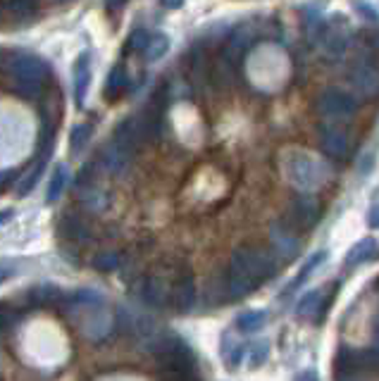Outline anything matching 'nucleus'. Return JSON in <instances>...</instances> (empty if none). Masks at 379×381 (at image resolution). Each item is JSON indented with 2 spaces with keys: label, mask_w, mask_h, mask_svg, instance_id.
<instances>
[{
  "label": "nucleus",
  "mask_w": 379,
  "mask_h": 381,
  "mask_svg": "<svg viewBox=\"0 0 379 381\" xmlns=\"http://www.w3.org/2000/svg\"><path fill=\"white\" fill-rule=\"evenodd\" d=\"M60 234L72 243H89L91 241V229L86 222H81L79 217H62L60 222Z\"/></svg>",
  "instance_id": "nucleus-14"
},
{
  "label": "nucleus",
  "mask_w": 379,
  "mask_h": 381,
  "mask_svg": "<svg viewBox=\"0 0 379 381\" xmlns=\"http://www.w3.org/2000/svg\"><path fill=\"white\" fill-rule=\"evenodd\" d=\"M60 298H62V291L57 288L55 284H38L34 286L29 291V300H31V305H38V307H45V305H55V303H60Z\"/></svg>",
  "instance_id": "nucleus-15"
},
{
  "label": "nucleus",
  "mask_w": 379,
  "mask_h": 381,
  "mask_svg": "<svg viewBox=\"0 0 379 381\" xmlns=\"http://www.w3.org/2000/svg\"><path fill=\"white\" fill-rule=\"evenodd\" d=\"M265 319H267V312H263V310H251V312L241 314L237 322H239V329H241V331H256V329H260V326L265 324Z\"/></svg>",
  "instance_id": "nucleus-20"
},
{
  "label": "nucleus",
  "mask_w": 379,
  "mask_h": 381,
  "mask_svg": "<svg viewBox=\"0 0 379 381\" xmlns=\"http://www.w3.org/2000/svg\"><path fill=\"white\" fill-rule=\"evenodd\" d=\"M319 146H322L327 155L334 157V160H346L351 155L353 143L344 129H324L322 136H319Z\"/></svg>",
  "instance_id": "nucleus-8"
},
{
  "label": "nucleus",
  "mask_w": 379,
  "mask_h": 381,
  "mask_svg": "<svg viewBox=\"0 0 379 381\" xmlns=\"http://www.w3.org/2000/svg\"><path fill=\"white\" fill-rule=\"evenodd\" d=\"M230 267L241 279H246L248 284L256 288L263 279L274 277V272H277V260H274V255L267 251V248L241 246L232 253Z\"/></svg>",
  "instance_id": "nucleus-1"
},
{
  "label": "nucleus",
  "mask_w": 379,
  "mask_h": 381,
  "mask_svg": "<svg viewBox=\"0 0 379 381\" xmlns=\"http://www.w3.org/2000/svg\"><path fill=\"white\" fill-rule=\"evenodd\" d=\"M45 160H48V157H41V160H38L36 165L31 167L29 172H27V176H24V179H22V183H19V186H17V195H19V198H24V195H29L31 190L36 188L38 179H41V174H43Z\"/></svg>",
  "instance_id": "nucleus-18"
},
{
  "label": "nucleus",
  "mask_w": 379,
  "mask_h": 381,
  "mask_svg": "<svg viewBox=\"0 0 379 381\" xmlns=\"http://www.w3.org/2000/svg\"><path fill=\"white\" fill-rule=\"evenodd\" d=\"M79 203L91 212H103V210L108 207V193L106 188H101L98 183H91V186H84L79 188Z\"/></svg>",
  "instance_id": "nucleus-12"
},
{
  "label": "nucleus",
  "mask_w": 379,
  "mask_h": 381,
  "mask_svg": "<svg viewBox=\"0 0 379 381\" xmlns=\"http://www.w3.org/2000/svg\"><path fill=\"white\" fill-rule=\"evenodd\" d=\"M319 295H322L319 291H310V293H308V295H305V298H303V303H300L298 312H300V314H312V310H317V307H319V314H317V317H322V312H324V310H327V307H329V305H324V303H317V300H319Z\"/></svg>",
  "instance_id": "nucleus-25"
},
{
  "label": "nucleus",
  "mask_w": 379,
  "mask_h": 381,
  "mask_svg": "<svg viewBox=\"0 0 379 381\" xmlns=\"http://www.w3.org/2000/svg\"><path fill=\"white\" fill-rule=\"evenodd\" d=\"M89 81H91V57L89 52H81L79 60L74 64V93H77V103H84L89 91Z\"/></svg>",
  "instance_id": "nucleus-13"
},
{
  "label": "nucleus",
  "mask_w": 379,
  "mask_h": 381,
  "mask_svg": "<svg viewBox=\"0 0 379 381\" xmlns=\"http://www.w3.org/2000/svg\"><path fill=\"white\" fill-rule=\"evenodd\" d=\"M129 86V74L124 69V64H117V67L110 72L108 81H106V98L108 101H117Z\"/></svg>",
  "instance_id": "nucleus-16"
},
{
  "label": "nucleus",
  "mask_w": 379,
  "mask_h": 381,
  "mask_svg": "<svg viewBox=\"0 0 379 381\" xmlns=\"http://www.w3.org/2000/svg\"><path fill=\"white\" fill-rule=\"evenodd\" d=\"M267 353H270V346L265 343V341H260V343H253L251 346V353H248V358L253 360L251 367H260L265 363V358H267Z\"/></svg>",
  "instance_id": "nucleus-28"
},
{
  "label": "nucleus",
  "mask_w": 379,
  "mask_h": 381,
  "mask_svg": "<svg viewBox=\"0 0 379 381\" xmlns=\"http://www.w3.org/2000/svg\"><path fill=\"white\" fill-rule=\"evenodd\" d=\"M193 303H196V279L188 269H181L172 281V300H169V305L176 312H186L191 310Z\"/></svg>",
  "instance_id": "nucleus-7"
},
{
  "label": "nucleus",
  "mask_w": 379,
  "mask_h": 381,
  "mask_svg": "<svg viewBox=\"0 0 379 381\" xmlns=\"http://www.w3.org/2000/svg\"><path fill=\"white\" fill-rule=\"evenodd\" d=\"M94 267L101 269V272H113V269L120 267V255L108 251V253H98L94 258Z\"/></svg>",
  "instance_id": "nucleus-24"
},
{
  "label": "nucleus",
  "mask_w": 379,
  "mask_h": 381,
  "mask_svg": "<svg viewBox=\"0 0 379 381\" xmlns=\"http://www.w3.org/2000/svg\"><path fill=\"white\" fill-rule=\"evenodd\" d=\"M351 86L358 91V93L377 98L379 96V67L375 62L363 60L358 62L356 67L351 69Z\"/></svg>",
  "instance_id": "nucleus-6"
},
{
  "label": "nucleus",
  "mask_w": 379,
  "mask_h": 381,
  "mask_svg": "<svg viewBox=\"0 0 379 381\" xmlns=\"http://www.w3.org/2000/svg\"><path fill=\"white\" fill-rule=\"evenodd\" d=\"M10 217H12V212H10V210H5V212H0V224H5V222H8Z\"/></svg>",
  "instance_id": "nucleus-32"
},
{
  "label": "nucleus",
  "mask_w": 379,
  "mask_h": 381,
  "mask_svg": "<svg viewBox=\"0 0 379 381\" xmlns=\"http://www.w3.org/2000/svg\"><path fill=\"white\" fill-rule=\"evenodd\" d=\"M315 108L319 115L324 117H349L356 113L358 103L356 98L351 93H346V91H339V89H327L319 93V98L315 101Z\"/></svg>",
  "instance_id": "nucleus-4"
},
{
  "label": "nucleus",
  "mask_w": 379,
  "mask_h": 381,
  "mask_svg": "<svg viewBox=\"0 0 379 381\" xmlns=\"http://www.w3.org/2000/svg\"><path fill=\"white\" fill-rule=\"evenodd\" d=\"M64 181H67V167L64 165H57L53 176H50V183H48V193H45V200L48 203H55L57 198L62 195V188H64Z\"/></svg>",
  "instance_id": "nucleus-19"
},
{
  "label": "nucleus",
  "mask_w": 379,
  "mask_h": 381,
  "mask_svg": "<svg viewBox=\"0 0 379 381\" xmlns=\"http://www.w3.org/2000/svg\"><path fill=\"white\" fill-rule=\"evenodd\" d=\"M372 253H375V241H372V239L361 241V243H358V246L349 253V265H356V262L370 258Z\"/></svg>",
  "instance_id": "nucleus-26"
},
{
  "label": "nucleus",
  "mask_w": 379,
  "mask_h": 381,
  "mask_svg": "<svg viewBox=\"0 0 379 381\" xmlns=\"http://www.w3.org/2000/svg\"><path fill=\"white\" fill-rule=\"evenodd\" d=\"M0 8H5V10H10L15 17H34L36 12H38V5L36 3H27V0H17V3H3Z\"/></svg>",
  "instance_id": "nucleus-22"
},
{
  "label": "nucleus",
  "mask_w": 379,
  "mask_h": 381,
  "mask_svg": "<svg viewBox=\"0 0 379 381\" xmlns=\"http://www.w3.org/2000/svg\"><path fill=\"white\" fill-rule=\"evenodd\" d=\"M317 220H319V207L312 198H300L289 210V222L293 224L291 229H310L312 224H317Z\"/></svg>",
  "instance_id": "nucleus-11"
},
{
  "label": "nucleus",
  "mask_w": 379,
  "mask_h": 381,
  "mask_svg": "<svg viewBox=\"0 0 379 381\" xmlns=\"http://www.w3.org/2000/svg\"><path fill=\"white\" fill-rule=\"evenodd\" d=\"M10 76L17 93L31 101V98L41 96L45 79H48V67L36 55H17L10 64Z\"/></svg>",
  "instance_id": "nucleus-2"
},
{
  "label": "nucleus",
  "mask_w": 379,
  "mask_h": 381,
  "mask_svg": "<svg viewBox=\"0 0 379 381\" xmlns=\"http://www.w3.org/2000/svg\"><path fill=\"white\" fill-rule=\"evenodd\" d=\"M370 227L379 229V205L372 207V212H370Z\"/></svg>",
  "instance_id": "nucleus-31"
},
{
  "label": "nucleus",
  "mask_w": 379,
  "mask_h": 381,
  "mask_svg": "<svg viewBox=\"0 0 379 381\" xmlns=\"http://www.w3.org/2000/svg\"><path fill=\"white\" fill-rule=\"evenodd\" d=\"M141 295L148 305L165 307L172 300V281H167L165 277H148L143 281Z\"/></svg>",
  "instance_id": "nucleus-10"
},
{
  "label": "nucleus",
  "mask_w": 379,
  "mask_h": 381,
  "mask_svg": "<svg viewBox=\"0 0 379 381\" xmlns=\"http://www.w3.org/2000/svg\"><path fill=\"white\" fill-rule=\"evenodd\" d=\"M169 48V41H167V36H162V34H153L150 36V43H148V48H146V60H158V57H162L167 52Z\"/></svg>",
  "instance_id": "nucleus-21"
},
{
  "label": "nucleus",
  "mask_w": 379,
  "mask_h": 381,
  "mask_svg": "<svg viewBox=\"0 0 379 381\" xmlns=\"http://www.w3.org/2000/svg\"><path fill=\"white\" fill-rule=\"evenodd\" d=\"M150 36H153V34H148L146 29H136L134 34H132V38H129L127 48H132V50H139V52H146L148 43H150Z\"/></svg>",
  "instance_id": "nucleus-27"
},
{
  "label": "nucleus",
  "mask_w": 379,
  "mask_h": 381,
  "mask_svg": "<svg viewBox=\"0 0 379 381\" xmlns=\"http://www.w3.org/2000/svg\"><path fill=\"white\" fill-rule=\"evenodd\" d=\"M98 165L106 169L108 174L122 176V174H127V169H129V167H132V155L124 153L122 148H117L115 143L110 141L108 146L101 150V157H98Z\"/></svg>",
  "instance_id": "nucleus-9"
},
{
  "label": "nucleus",
  "mask_w": 379,
  "mask_h": 381,
  "mask_svg": "<svg viewBox=\"0 0 379 381\" xmlns=\"http://www.w3.org/2000/svg\"><path fill=\"white\" fill-rule=\"evenodd\" d=\"M17 176V169H5V172H0V188L8 186V183Z\"/></svg>",
  "instance_id": "nucleus-30"
},
{
  "label": "nucleus",
  "mask_w": 379,
  "mask_h": 381,
  "mask_svg": "<svg viewBox=\"0 0 379 381\" xmlns=\"http://www.w3.org/2000/svg\"><path fill=\"white\" fill-rule=\"evenodd\" d=\"M251 284L246 279H241L234 269L227 265V269L217 272V277L210 279V286H208V295L215 300L217 305L222 303H230V300H237L241 295H246L251 291Z\"/></svg>",
  "instance_id": "nucleus-3"
},
{
  "label": "nucleus",
  "mask_w": 379,
  "mask_h": 381,
  "mask_svg": "<svg viewBox=\"0 0 379 381\" xmlns=\"http://www.w3.org/2000/svg\"><path fill=\"white\" fill-rule=\"evenodd\" d=\"M8 277V272H3V269H0V284H3V279Z\"/></svg>",
  "instance_id": "nucleus-33"
},
{
  "label": "nucleus",
  "mask_w": 379,
  "mask_h": 381,
  "mask_svg": "<svg viewBox=\"0 0 379 381\" xmlns=\"http://www.w3.org/2000/svg\"><path fill=\"white\" fill-rule=\"evenodd\" d=\"M349 41H351V38H349V26L334 24L329 31H327L324 45H327V50H332V52H341V50H346Z\"/></svg>",
  "instance_id": "nucleus-17"
},
{
  "label": "nucleus",
  "mask_w": 379,
  "mask_h": 381,
  "mask_svg": "<svg viewBox=\"0 0 379 381\" xmlns=\"http://www.w3.org/2000/svg\"><path fill=\"white\" fill-rule=\"evenodd\" d=\"M89 136H91V124H79V127L72 129V136H69L72 150H74V153H79V150L86 146Z\"/></svg>",
  "instance_id": "nucleus-23"
},
{
  "label": "nucleus",
  "mask_w": 379,
  "mask_h": 381,
  "mask_svg": "<svg viewBox=\"0 0 379 381\" xmlns=\"http://www.w3.org/2000/svg\"><path fill=\"white\" fill-rule=\"evenodd\" d=\"M289 179L296 183L298 188H312L322 179L319 165L308 155H293L289 160Z\"/></svg>",
  "instance_id": "nucleus-5"
},
{
  "label": "nucleus",
  "mask_w": 379,
  "mask_h": 381,
  "mask_svg": "<svg viewBox=\"0 0 379 381\" xmlns=\"http://www.w3.org/2000/svg\"><path fill=\"white\" fill-rule=\"evenodd\" d=\"M15 319H17V314H15V310H12V307H8V305H0V331H5V329H8V326H10Z\"/></svg>",
  "instance_id": "nucleus-29"
}]
</instances>
